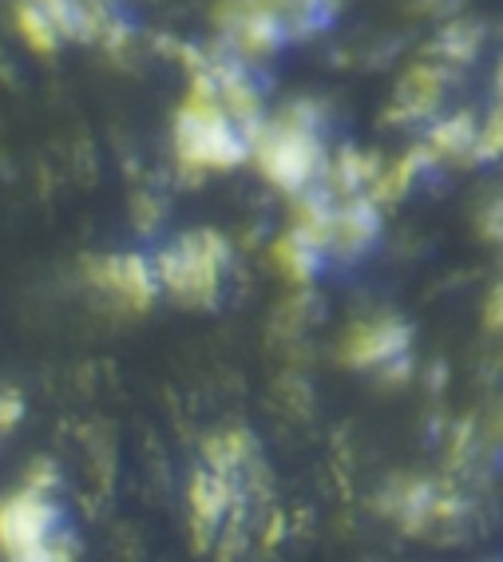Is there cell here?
<instances>
[{"mask_svg":"<svg viewBox=\"0 0 503 562\" xmlns=\"http://www.w3.org/2000/svg\"><path fill=\"white\" fill-rule=\"evenodd\" d=\"M250 159L270 187L282 194L310 191L313 182L325 179L329 155L317 135V108L313 103H293L278 120H262L250 135Z\"/></svg>","mask_w":503,"mask_h":562,"instance_id":"6da1fadb","label":"cell"},{"mask_svg":"<svg viewBox=\"0 0 503 562\" xmlns=\"http://www.w3.org/2000/svg\"><path fill=\"white\" fill-rule=\"evenodd\" d=\"M175 159L182 171H234L250 159V131L219 100L187 95L175 115Z\"/></svg>","mask_w":503,"mask_h":562,"instance_id":"7a4b0ae2","label":"cell"},{"mask_svg":"<svg viewBox=\"0 0 503 562\" xmlns=\"http://www.w3.org/2000/svg\"><path fill=\"white\" fill-rule=\"evenodd\" d=\"M152 261H155V273H159V290L171 293L179 305L211 310L219 302L222 278H226L231 246L214 231H194V234H179Z\"/></svg>","mask_w":503,"mask_h":562,"instance_id":"3957f363","label":"cell"},{"mask_svg":"<svg viewBox=\"0 0 503 562\" xmlns=\"http://www.w3.org/2000/svg\"><path fill=\"white\" fill-rule=\"evenodd\" d=\"M64 531V512L44 492L9 495L0 503V554L16 562L52 559V539Z\"/></svg>","mask_w":503,"mask_h":562,"instance_id":"277c9868","label":"cell"},{"mask_svg":"<svg viewBox=\"0 0 503 562\" xmlns=\"http://www.w3.org/2000/svg\"><path fill=\"white\" fill-rule=\"evenodd\" d=\"M214 24L226 41V52L242 60L270 56L290 41V24L273 0H222L214 9Z\"/></svg>","mask_w":503,"mask_h":562,"instance_id":"5b68a950","label":"cell"},{"mask_svg":"<svg viewBox=\"0 0 503 562\" xmlns=\"http://www.w3.org/2000/svg\"><path fill=\"white\" fill-rule=\"evenodd\" d=\"M88 281L100 293H108L111 302H120L123 310H152L159 297V273L147 254H108V258L88 261Z\"/></svg>","mask_w":503,"mask_h":562,"instance_id":"8992f818","label":"cell"},{"mask_svg":"<svg viewBox=\"0 0 503 562\" xmlns=\"http://www.w3.org/2000/svg\"><path fill=\"white\" fill-rule=\"evenodd\" d=\"M413 349V329L401 317H369L357 322L342 341V361L353 369H384Z\"/></svg>","mask_w":503,"mask_h":562,"instance_id":"52a82bcc","label":"cell"},{"mask_svg":"<svg viewBox=\"0 0 503 562\" xmlns=\"http://www.w3.org/2000/svg\"><path fill=\"white\" fill-rule=\"evenodd\" d=\"M448 83H452V68H448L444 60H428V64L409 68L404 71V80L396 83L389 123L433 120L436 111H440L444 95H448Z\"/></svg>","mask_w":503,"mask_h":562,"instance_id":"ba28073f","label":"cell"},{"mask_svg":"<svg viewBox=\"0 0 503 562\" xmlns=\"http://www.w3.org/2000/svg\"><path fill=\"white\" fill-rule=\"evenodd\" d=\"M238 499V480L234 475H222L202 468V472L191 475V492H187V503H191V527H194V547L206 551L214 539H219V527L226 519V512Z\"/></svg>","mask_w":503,"mask_h":562,"instance_id":"9c48e42d","label":"cell"},{"mask_svg":"<svg viewBox=\"0 0 503 562\" xmlns=\"http://www.w3.org/2000/svg\"><path fill=\"white\" fill-rule=\"evenodd\" d=\"M381 238V206L369 194H345L333 206L329 254L333 258H361Z\"/></svg>","mask_w":503,"mask_h":562,"instance_id":"30bf717a","label":"cell"},{"mask_svg":"<svg viewBox=\"0 0 503 562\" xmlns=\"http://www.w3.org/2000/svg\"><path fill=\"white\" fill-rule=\"evenodd\" d=\"M476 139H480V123L468 111H456V115L433 120V127L424 135V151H428L433 167H440V162H476Z\"/></svg>","mask_w":503,"mask_h":562,"instance_id":"8fae6325","label":"cell"},{"mask_svg":"<svg viewBox=\"0 0 503 562\" xmlns=\"http://www.w3.org/2000/svg\"><path fill=\"white\" fill-rule=\"evenodd\" d=\"M325 258H329V254H325L305 231H298V226H290L282 238L273 241V261H278V270H282L290 281H298V285L317 278Z\"/></svg>","mask_w":503,"mask_h":562,"instance_id":"7c38bea8","label":"cell"},{"mask_svg":"<svg viewBox=\"0 0 503 562\" xmlns=\"http://www.w3.org/2000/svg\"><path fill=\"white\" fill-rule=\"evenodd\" d=\"M206 468L222 475H234L238 480L246 468H254V440L250 432L231 428V432H219L206 440Z\"/></svg>","mask_w":503,"mask_h":562,"instance_id":"4fadbf2b","label":"cell"},{"mask_svg":"<svg viewBox=\"0 0 503 562\" xmlns=\"http://www.w3.org/2000/svg\"><path fill=\"white\" fill-rule=\"evenodd\" d=\"M16 29H21L24 44H32L36 52H56V44H60V29H56V21H52L48 12H44V4H36V0H21L16 4Z\"/></svg>","mask_w":503,"mask_h":562,"instance_id":"5bb4252c","label":"cell"},{"mask_svg":"<svg viewBox=\"0 0 503 562\" xmlns=\"http://www.w3.org/2000/svg\"><path fill=\"white\" fill-rule=\"evenodd\" d=\"M476 52H480V29H472V24H452V29L440 36V44H436V56H440L448 68H452V64H468Z\"/></svg>","mask_w":503,"mask_h":562,"instance_id":"9a60e30c","label":"cell"},{"mask_svg":"<svg viewBox=\"0 0 503 562\" xmlns=\"http://www.w3.org/2000/svg\"><path fill=\"white\" fill-rule=\"evenodd\" d=\"M503 155V91H500V103H495L492 120L480 127V139H476V162H488V159H500Z\"/></svg>","mask_w":503,"mask_h":562,"instance_id":"2e32d148","label":"cell"},{"mask_svg":"<svg viewBox=\"0 0 503 562\" xmlns=\"http://www.w3.org/2000/svg\"><path fill=\"white\" fill-rule=\"evenodd\" d=\"M24 483H29L32 492L52 495L56 487H60V472H56V463H52V460H36L29 472H24Z\"/></svg>","mask_w":503,"mask_h":562,"instance_id":"e0dca14e","label":"cell"},{"mask_svg":"<svg viewBox=\"0 0 503 562\" xmlns=\"http://www.w3.org/2000/svg\"><path fill=\"white\" fill-rule=\"evenodd\" d=\"M132 218H135V226H139L143 234H152L155 226L163 222V202L155 199V194H139V199H135V206H132Z\"/></svg>","mask_w":503,"mask_h":562,"instance_id":"ac0fdd59","label":"cell"},{"mask_svg":"<svg viewBox=\"0 0 503 562\" xmlns=\"http://www.w3.org/2000/svg\"><path fill=\"white\" fill-rule=\"evenodd\" d=\"M24 416V401L21 392H0V432H9V428H16Z\"/></svg>","mask_w":503,"mask_h":562,"instance_id":"d6986e66","label":"cell"},{"mask_svg":"<svg viewBox=\"0 0 503 562\" xmlns=\"http://www.w3.org/2000/svg\"><path fill=\"white\" fill-rule=\"evenodd\" d=\"M480 226H483V234H488V238L503 241V194H500V199L488 202V206H483Z\"/></svg>","mask_w":503,"mask_h":562,"instance_id":"ffe728a7","label":"cell"},{"mask_svg":"<svg viewBox=\"0 0 503 562\" xmlns=\"http://www.w3.org/2000/svg\"><path fill=\"white\" fill-rule=\"evenodd\" d=\"M488 325L503 329V285H495L492 297H488Z\"/></svg>","mask_w":503,"mask_h":562,"instance_id":"44dd1931","label":"cell"},{"mask_svg":"<svg viewBox=\"0 0 503 562\" xmlns=\"http://www.w3.org/2000/svg\"><path fill=\"white\" fill-rule=\"evenodd\" d=\"M282 531H286V519H282V515H273V519H270V531H266V547H278Z\"/></svg>","mask_w":503,"mask_h":562,"instance_id":"7402d4cb","label":"cell"},{"mask_svg":"<svg viewBox=\"0 0 503 562\" xmlns=\"http://www.w3.org/2000/svg\"><path fill=\"white\" fill-rule=\"evenodd\" d=\"M500 91H503V64H500Z\"/></svg>","mask_w":503,"mask_h":562,"instance_id":"603a6c76","label":"cell"}]
</instances>
